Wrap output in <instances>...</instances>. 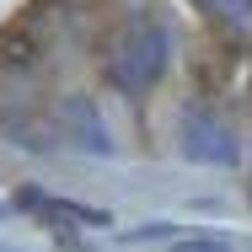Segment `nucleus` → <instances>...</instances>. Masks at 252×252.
Wrapping results in <instances>:
<instances>
[{"label":"nucleus","mask_w":252,"mask_h":252,"mask_svg":"<svg viewBox=\"0 0 252 252\" xmlns=\"http://www.w3.org/2000/svg\"><path fill=\"white\" fill-rule=\"evenodd\" d=\"M113 86L118 92H151L156 81L166 75V32L156 22H140L124 32V43L113 49V64H107Z\"/></svg>","instance_id":"1"},{"label":"nucleus","mask_w":252,"mask_h":252,"mask_svg":"<svg viewBox=\"0 0 252 252\" xmlns=\"http://www.w3.org/2000/svg\"><path fill=\"white\" fill-rule=\"evenodd\" d=\"M183 156L199 161V166H231V161H236V140H231V129H225L215 113L188 107V113H183Z\"/></svg>","instance_id":"2"},{"label":"nucleus","mask_w":252,"mask_h":252,"mask_svg":"<svg viewBox=\"0 0 252 252\" xmlns=\"http://www.w3.org/2000/svg\"><path fill=\"white\" fill-rule=\"evenodd\" d=\"M64 124L75 129L70 140L81 145V151H92V156H107L113 145H107V134H102V124H97V113H92V102L86 97H70L64 102Z\"/></svg>","instance_id":"3"},{"label":"nucleus","mask_w":252,"mask_h":252,"mask_svg":"<svg viewBox=\"0 0 252 252\" xmlns=\"http://www.w3.org/2000/svg\"><path fill=\"white\" fill-rule=\"evenodd\" d=\"M209 22H220L225 32H252V0H199Z\"/></svg>","instance_id":"4"},{"label":"nucleus","mask_w":252,"mask_h":252,"mask_svg":"<svg viewBox=\"0 0 252 252\" xmlns=\"http://www.w3.org/2000/svg\"><path fill=\"white\" fill-rule=\"evenodd\" d=\"M172 252H225L220 242H183V247H172Z\"/></svg>","instance_id":"5"}]
</instances>
